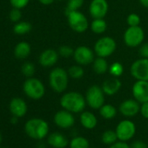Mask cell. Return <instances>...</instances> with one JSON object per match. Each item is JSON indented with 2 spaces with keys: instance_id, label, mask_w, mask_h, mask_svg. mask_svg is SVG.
<instances>
[{
  "instance_id": "33",
  "label": "cell",
  "mask_w": 148,
  "mask_h": 148,
  "mask_svg": "<svg viewBox=\"0 0 148 148\" xmlns=\"http://www.w3.org/2000/svg\"><path fill=\"white\" fill-rule=\"evenodd\" d=\"M140 21H141L140 17L136 13L129 14L126 18V22L129 26H138L140 24Z\"/></svg>"
},
{
  "instance_id": "39",
  "label": "cell",
  "mask_w": 148,
  "mask_h": 148,
  "mask_svg": "<svg viewBox=\"0 0 148 148\" xmlns=\"http://www.w3.org/2000/svg\"><path fill=\"white\" fill-rule=\"evenodd\" d=\"M108 148H131V146H130V145H128L126 142L118 140V141L115 142L114 144L109 145Z\"/></svg>"
},
{
  "instance_id": "32",
  "label": "cell",
  "mask_w": 148,
  "mask_h": 148,
  "mask_svg": "<svg viewBox=\"0 0 148 148\" xmlns=\"http://www.w3.org/2000/svg\"><path fill=\"white\" fill-rule=\"evenodd\" d=\"M58 52L60 57L64 58H69L70 57L73 56L74 49H72L69 45H62L58 48Z\"/></svg>"
},
{
  "instance_id": "36",
  "label": "cell",
  "mask_w": 148,
  "mask_h": 148,
  "mask_svg": "<svg viewBox=\"0 0 148 148\" xmlns=\"http://www.w3.org/2000/svg\"><path fill=\"white\" fill-rule=\"evenodd\" d=\"M138 53H139L141 58H148V42L147 43H144V44L142 43L139 45Z\"/></svg>"
},
{
  "instance_id": "28",
  "label": "cell",
  "mask_w": 148,
  "mask_h": 148,
  "mask_svg": "<svg viewBox=\"0 0 148 148\" xmlns=\"http://www.w3.org/2000/svg\"><path fill=\"white\" fill-rule=\"evenodd\" d=\"M32 29V25L29 22L26 21H19L16 23V25L13 27V32L15 34L18 35H24L28 32H30Z\"/></svg>"
},
{
  "instance_id": "47",
  "label": "cell",
  "mask_w": 148,
  "mask_h": 148,
  "mask_svg": "<svg viewBox=\"0 0 148 148\" xmlns=\"http://www.w3.org/2000/svg\"><path fill=\"white\" fill-rule=\"evenodd\" d=\"M2 148H6V147H2Z\"/></svg>"
},
{
  "instance_id": "27",
  "label": "cell",
  "mask_w": 148,
  "mask_h": 148,
  "mask_svg": "<svg viewBox=\"0 0 148 148\" xmlns=\"http://www.w3.org/2000/svg\"><path fill=\"white\" fill-rule=\"evenodd\" d=\"M68 75L71 79H80L83 78L84 74H85V71L82 67V65L80 64H74L72 66H71L68 71Z\"/></svg>"
},
{
  "instance_id": "37",
  "label": "cell",
  "mask_w": 148,
  "mask_h": 148,
  "mask_svg": "<svg viewBox=\"0 0 148 148\" xmlns=\"http://www.w3.org/2000/svg\"><path fill=\"white\" fill-rule=\"evenodd\" d=\"M131 148H148V145L146 142H145L144 140H134L131 145H130Z\"/></svg>"
},
{
  "instance_id": "2",
  "label": "cell",
  "mask_w": 148,
  "mask_h": 148,
  "mask_svg": "<svg viewBox=\"0 0 148 148\" xmlns=\"http://www.w3.org/2000/svg\"><path fill=\"white\" fill-rule=\"evenodd\" d=\"M50 126L47 121L39 118H32L26 121L25 132L28 137L35 140H43L49 135Z\"/></svg>"
},
{
  "instance_id": "1",
  "label": "cell",
  "mask_w": 148,
  "mask_h": 148,
  "mask_svg": "<svg viewBox=\"0 0 148 148\" xmlns=\"http://www.w3.org/2000/svg\"><path fill=\"white\" fill-rule=\"evenodd\" d=\"M63 109L74 113H81L86 106V97L78 92H68L64 93L59 100Z\"/></svg>"
},
{
  "instance_id": "11",
  "label": "cell",
  "mask_w": 148,
  "mask_h": 148,
  "mask_svg": "<svg viewBox=\"0 0 148 148\" xmlns=\"http://www.w3.org/2000/svg\"><path fill=\"white\" fill-rule=\"evenodd\" d=\"M72 57L78 64H80L82 66L89 65L95 59L93 51L90 47L85 45H80L76 49H74V53Z\"/></svg>"
},
{
  "instance_id": "44",
  "label": "cell",
  "mask_w": 148,
  "mask_h": 148,
  "mask_svg": "<svg viewBox=\"0 0 148 148\" xmlns=\"http://www.w3.org/2000/svg\"><path fill=\"white\" fill-rule=\"evenodd\" d=\"M1 142H2V134L0 132V144H1Z\"/></svg>"
},
{
  "instance_id": "23",
  "label": "cell",
  "mask_w": 148,
  "mask_h": 148,
  "mask_svg": "<svg viewBox=\"0 0 148 148\" xmlns=\"http://www.w3.org/2000/svg\"><path fill=\"white\" fill-rule=\"evenodd\" d=\"M99 111L100 116L104 119H107V120L114 119L117 115V112H118L117 108L111 104H104L99 109Z\"/></svg>"
},
{
  "instance_id": "15",
  "label": "cell",
  "mask_w": 148,
  "mask_h": 148,
  "mask_svg": "<svg viewBox=\"0 0 148 148\" xmlns=\"http://www.w3.org/2000/svg\"><path fill=\"white\" fill-rule=\"evenodd\" d=\"M134 99L142 104L148 101V81L137 80L132 88Z\"/></svg>"
},
{
  "instance_id": "45",
  "label": "cell",
  "mask_w": 148,
  "mask_h": 148,
  "mask_svg": "<svg viewBox=\"0 0 148 148\" xmlns=\"http://www.w3.org/2000/svg\"><path fill=\"white\" fill-rule=\"evenodd\" d=\"M90 148H97V147H90Z\"/></svg>"
},
{
  "instance_id": "19",
  "label": "cell",
  "mask_w": 148,
  "mask_h": 148,
  "mask_svg": "<svg viewBox=\"0 0 148 148\" xmlns=\"http://www.w3.org/2000/svg\"><path fill=\"white\" fill-rule=\"evenodd\" d=\"M121 86H122L121 81L118 78L112 77V78H110V79H106V81H104L101 88L106 95L113 96L119 92V91L121 88Z\"/></svg>"
},
{
  "instance_id": "26",
  "label": "cell",
  "mask_w": 148,
  "mask_h": 148,
  "mask_svg": "<svg viewBox=\"0 0 148 148\" xmlns=\"http://www.w3.org/2000/svg\"><path fill=\"white\" fill-rule=\"evenodd\" d=\"M119 139H118V137H117V134H116V132L115 130H112V129H108V130H106L105 132H103L102 135H101V141L104 145H111L112 144H114L115 142H117Z\"/></svg>"
},
{
  "instance_id": "29",
  "label": "cell",
  "mask_w": 148,
  "mask_h": 148,
  "mask_svg": "<svg viewBox=\"0 0 148 148\" xmlns=\"http://www.w3.org/2000/svg\"><path fill=\"white\" fill-rule=\"evenodd\" d=\"M85 0H68L65 8V14L74 11H79L83 6Z\"/></svg>"
},
{
  "instance_id": "46",
  "label": "cell",
  "mask_w": 148,
  "mask_h": 148,
  "mask_svg": "<svg viewBox=\"0 0 148 148\" xmlns=\"http://www.w3.org/2000/svg\"><path fill=\"white\" fill-rule=\"evenodd\" d=\"M58 1H63V0H58Z\"/></svg>"
},
{
  "instance_id": "42",
  "label": "cell",
  "mask_w": 148,
  "mask_h": 148,
  "mask_svg": "<svg viewBox=\"0 0 148 148\" xmlns=\"http://www.w3.org/2000/svg\"><path fill=\"white\" fill-rule=\"evenodd\" d=\"M18 118L13 115V116L12 117V119H11V123L13 124V125H16V124L18 123Z\"/></svg>"
},
{
  "instance_id": "10",
  "label": "cell",
  "mask_w": 148,
  "mask_h": 148,
  "mask_svg": "<svg viewBox=\"0 0 148 148\" xmlns=\"http://www.w3.org/2000/svg\"><path fill=\"white\" fill-rule=\"evenodd\" d=\"M130 72L136 80L148 81V58H140L134 61L131 65Z\"/></svg>"
},
{
  "instance_id": "9",
  "label": "cell",
  "mask_w": 148,
  "mask_h": 148,
  "mask_svg": "<svg viewBox=\"0 0 148 148\" xmlns=\"http://www.w3.org/2000/svg\"><path fill=\"white\" fill-rule=\"evenodd\" d=\"M125 44L129 47L139 46L145 38V32L143 29L138 26H129L123 36Z\"/></svg>"
},
{
  "instance_id": "40",
  "label": "cell",
  "mask_w": 148,
  "mask_h": 148,
  "mask_svg": "<svg viewBox=\"0 0 148 148\" xmlns=\"http://www.w3.org/2000/svg\"><path fill=\"white\" fill-rule=\"evenodd\" d=\"M38 2L44 5H50L54 2V0H38Z\"/></svg>"
},
{
  "instance_id": "20",
  "label": "cell",
  "mask_w": 148,
  "mask_h": 148,
  "mask_svg": "<svg viewBox=\"0 0 148 148\" xmlns=\"http://www.w3.org/2000/svg\"><path fill=\"white\" fill-rule=\"evenodd\" d=\"M79 122L85 129L92 130L98 125V119L96 115L92 112L84 111L79 116Z\"/></svg>"
},
{
  "instance_id": "12",
  "label": "cell",
  "mask_w": 148,
  "mask_h": 148,
  "mask_svg": "<svg viewBox=\"0 0 148 148\" xmlns=\"http://www.w3.org/2000/svg\"><path fill=\"white\" fill-rule=\"evenodd\" d=\"M53 121L55 125L61 129H71L75 124V117L72 112L62 109L55 113Z\"/></svg>"
},
{
  "instance_id": "38",
  "label": "cell",
  "mask_w": 148,
  "mask_h": 148,
  "mask_svg": "<svg viewBox=\"0 0 148 148\" xmlns=\"http://www.w3.org/2000/svg\"><path fill=\"white\" fill-rule=\"evenodd\" d=\"M140 114L145 119H148V101L140 104Z\"/></svg>"
},
{
  "instance_id": "24",
  "label": "cell",
  "mask_w": 148,
  "mask_h": 148,
  "mask_svg": "<svg viewBox=\"0 0 148 148\" xmlns=\"http://www.w3.org/2000/svg\"><path fill=\"white\" fill-rule=\"evenodd\" d=\"M68 146L70 148H90V143L86 138L76 135L71 138Z\"/></svg>"
},
{
  "instance_id": "17",
  "label": "cell",
  "mask_w": 148,
  "mask_h": 148,
  "mask_svg": "<svg viewBox=\"0 0 148 148\" xmlns=\"http://www.w3.org/2000/svg\"><path fill=\"white\" fill-rule=\"evenodd\" d=\"M9 109L12 115L18 118H22L27 113L28 106L23 99L13 98L9 104Z\"/></svg>"
},
{
  "instance_id": "13",
  "label": "cell",
  "mask_w": 148,
  "mask_h": 148,
  "mask_svg": "<svg viewBox=\"0 0 148 148\" xmlns=\"http://www.w3.org/2000/svg\"><path fill=\"white\" fill-rule=\"evenodd\" d=\"M119 112L126 119L135 117L140 112V103L134 99L124 100L119 107Z\"/></svg>"
},
{
  "instance_id": "18",
  "label": "cell",
  "mask_w": 148,
  "mask_h": 148,
  "mask_svg": "<svg viewBox=\"0 0 148 148\" xmlns=\"http://www.w3.org/2000/svg\"><path fill=\"white\" fill-rule=\"evenodd\" d=\"M68 138L59 132H51L47 136V144L52 148H65L69 145Z\"/></svg>"
},
{
  "instance_id": "16",
  "label": "cell",
  "mask_w": 148,
  "mask_h": 148,
  "mask_svg": "<svg viewBox=\"0 0 148 148\" xmlns=\"http://www.w3.org/2000/svg\"><path fill=\"white\" fill-rule=\"evenodd\" d=\"M59 58L58 52L54 49H46L41 52L38 62L44 67H51L55 65Z\"/></svg>"
},
{
  "instance_id": "22",
  "label": "cell",
  "mask_w": 148,
  "mask_h": 148,
  "mask_svg": "<svg viewBox=\"0 0 148 148\" xmlns=\"http://www.w3.org/2000/svg\"><path fill=\"white\" fill-rule=\"evenodd\" d=\"M92 67H93L94 72L96 74H99V75L105 74L109 70V65H108L106 59L105 58H101V57H98L97 58H95L93 60Z\"/></svg>"
},
{
  "instance_id": "14",
  "label": "cell",
  "mask_w": 148,
  "mask_h": 148,
  "mask_svg": "<svg viewBox=\"0 0 148 148\" xmlns=\"http://www.w3.org/2000/svg\"><path fill=\"white\" fill-rule=\"evenodd\" d=\"M109 10L106 0H92L89 5V13L93 18H104Z\"/></svg>"
},
{
  "instance_id": "35",
  "label": "cell",
  "mask_w": 148,
  "mask_h": 148,
  "mask_svg": "<svg viewBox=\"0 0 148 148\" xmlns=\"http://www.w3.org/2000/svg\"><path fill=\"white\" fill-rule=\"evenodd\" d=\"M29 2H30V0H10V3L12 5V7L19 9V10L26 7Z\"/></svg>"
},
{
  "instance_id": "7",
  "label": "cell",
  "mask_w": 148,
  "mask_h": 148,
  "mask_svg": "<svg viewBox=\"0 0 148 148\" xmlns=\"http://www.w3.org/2000/svg\"><path fill=\"white\" fill-rule=\"evenodd\" d=\"M117 48L116 41L111 37H102L94 45V52L98 57L108 58L114 53Z\"/></svg>"
},
{
  "instance_id": "41",
  "label": "cell",
  "mask_w": 148,
  "mask_h": 148,
  "mask_svg": "<svg viewBox=\"0 0 148 148\" xmlns=\"http://www.w3.org/2000/svg\"><path fill=\"white\" fill-rule=\"evenodd\" d=\"M139 3L145 8H148V0H139Z\"/></svg>"
},
{
  "instance_id": "31",
  "label": "cell",
  "mask_w": 148,
  "mask_h": 148,
  "mask_svg": "<svg viewBox=\"0 0 148 148\" xmlns=\"http://www.w3.org/2000/svg\"><path fill=\"white\" fill-rule=\"evenodd\" d=\"M35 71H36L35 65L32 62H25L21 67V71L23 73V75L27 78H32L34 75Z\"/></svg>"
},
{
  "instance_id": "4",
  "label": "cell",
  "mask_w": 148,
  "mask_h": 148,
  "mask_svg": "<svg viewBox=\"0 0 148 148\" xmlns=\"http://www.w3.org/2000/svg\"><path fill=\"white\" fill-rule=\"evenodd\" d=\"M23 91L25 94L33 99H41L45 94V87L44 84L36 78H28L23 84Z\"/></svg>"
},
{
  "instance_id": "3",
  "label": "cell",
  "mask_w": 148,
  "mask_h": 148,
  "mask_svg": "<svg viewBox=\"0 0 148 148\" xmlns=\"http://www.w3.org/2000/svg\"><path fill=\"white\" fill-rule=\"evenodd\" d=\"M69 78L68 72L64 69L56 67L49 74V85L52 91L57 93H62L67 89Z\"/></svg>"
},
{
  "instance_id": "21",
  "label": "cell",
  "mask_w": 148,
  "mask_h": 148,
  "mask_svg": "<svg viewBox=\"0 0 148 148\" xmlns=\"http://www.w3.org/2000/svg\"><path fill=\"white\" fill-rule=\"evenodd\" d=\"M32 47L29 43L25 41L19 42L14 48V55L17 58L25 59L31 54Z\"/></svg>"
},
{
  "instance_id": "30",
  "label": "cell",
  "mask_w": 148,
  "mask_h": 148,
  "mask_svg": "<svg viewBox=\"0 0 148 148\" xmlns=\"http://www.w3.org/2000/svg\"><path fill=\"white\" fill-rule=\"evenodd\" d=\"M109 73L112 77L119 78L120 77L124 72V66L119 62H114L109 66Z\"/></svg>"
},
{
  "instance_id": "34",
  "label": "cell",
  "mask_w": 148,
  "mask_h": 148,
  "mask_svg": "<svg viewBox=\"0 0 148 148\" xmlns=\"http://www.w3.org/2000/svg\"><path fill=\"white\" fill-rule=\"evenodd\" d=\"M22 18V13H21V11L19 9H17V8H13L11 12H10V14H9V18L11 21L12 22H15V23H18L20 21Z\"/></svg>"
},
{
  "instance_id": "8",
  "label": "cell",
  "mask_w": 148,
  "mask_h": 148,
  "mask_svg": "<svg viewBox=\"0 0 148 148\" xmlns=\"http://www.w3.org/2000/svg\"><path fill=\"white\" fill-rule=\"evenodd\" d=\"M115 132L119 140L127 142L135 136L137 127L133 121L129 119H125L119 121V123L116 125Z\"/></svg>"
},
{
  "instance_id": "6",
  "label": "cell",
  "mask_w": 148,
  "mask_h": 148,
  "mask_svg": "<svg viewBox=\"0 0 148 148\" xmlns=\"http://www.w3.org/2000/svg\"><path fill=\"white\" fill-rule=\"evenodd\" d=\"M105 95L102 88L99 86L93 85L90 86L85 96L86 105L93 110H99L105 104Z\"/></svg>"
},
{
  "instance_id": "43",
  "label": "cell",
  "mask_w": 148,
  "mask_h": 148,
  "mask_svg": "<svg viewBox=\"0 0 148 148\" xmlns=\"http://www.w3.org/2000/svg\"><path fill=\"white\" fill-rule=\"evenodd\" d=\"M36 148H47V146H46L45 143H44V142H39V143L37 145Z\"/></svg>"
},
{
  "instance_id": "25",
  "label": "cell",
  "mask_w": 148,
  "mask_h": 148,
  "mask_svg": "<svg viewBox=\"0 0 148 148\" xmlns=\"http://www.w3.org/2000/svg\"><path fill=\"white\" fill-rule=\"evenodd\" d=\"M90 27L95 34H102L106 31L107 24L104 18H93Z\"/></svg>"
},
{
  "instance_id": "5",
  "label": "cell",
  "mask_w": 148,
  "mask_h": 148,
  "mask_svg": "<svg viewBox=\"0 0 148 148\" xmlns=\"http://www.w3.org/2000/svg\"><path fill=\"white\" fill-rule=\"evenodd\" d=\"M67 22L70 28L75 32L83 33L89 28L87 18L79 11H74L66 13Z\"/></svg>"
}]
</instances>
